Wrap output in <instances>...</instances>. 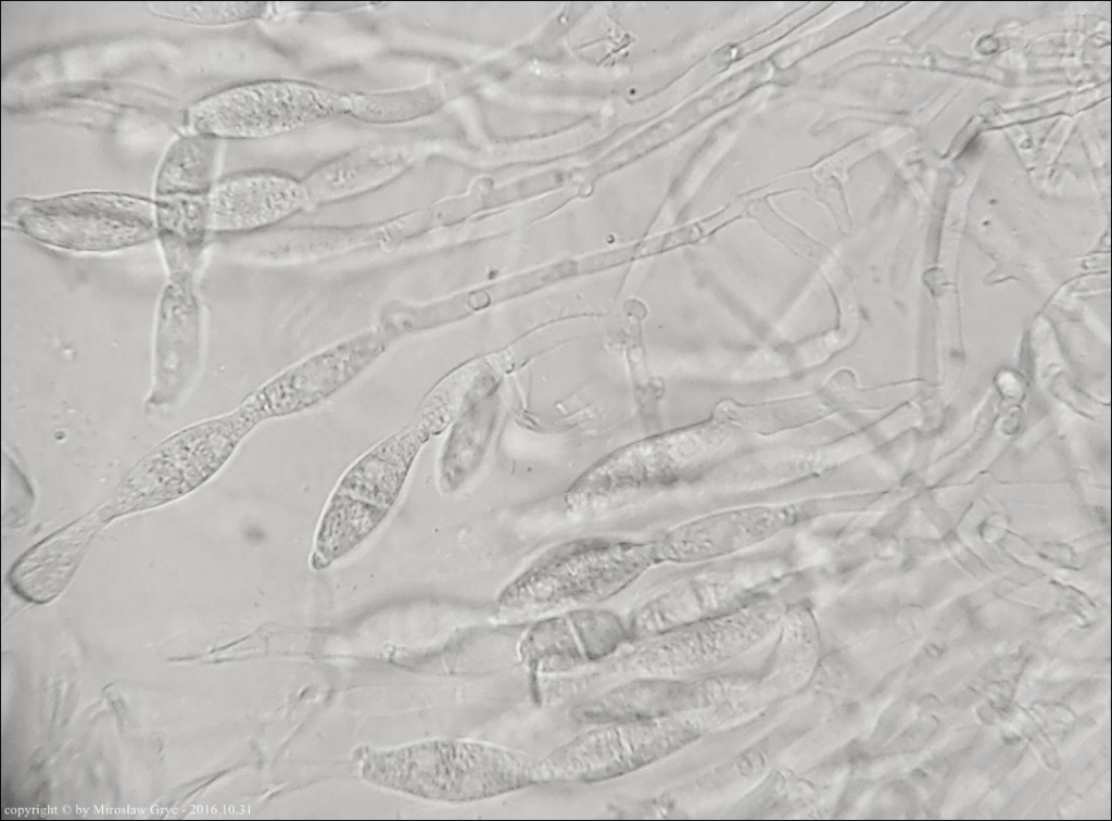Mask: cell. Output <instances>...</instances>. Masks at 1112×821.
Here are the masks:
<instances>
[{
    "instance_id": "1",
    "label": "cell",
    "mask_w": 1112,
    "mask_h": 821,
    "mask_svg": "<svg viewBox=\"0 0 1112 821\" xmlns=\"http://www.w3.org/2000/svg\"><path fill=\"white\" fill-rule=\"evenodd\" d=\"M538 758L472 740H431L393 749L366 750V781L422 799L472 803L540 784Z\"/></svg>"
},
{
    "instance_id": "2",
    "label": "cell",
    "mask_w": 1112,
    "mask_h": 821,
    "mask_svg": "<svg viewBox=\"0 0 1112 821\" xmlns=\"http://www.w3.org/2000/svg\"><path fill=\"white\" fill-rule=\"evenodd\" d=\"M654 565L653 542L571 539L540 554L500 592L497 605L517 616L592 607L621 593Z\"/></svg>"
},
{
    "instance_id": "3",
    "label": "cell",
    "mask_w": 1112,
    "mask_h": 821,
    "mask_svg": "<svg viewBox=\"0 0 1112 821\" xmlns=\"http://www.w3.org/2000/svg\"><path fill=\"white\" fill-rule=\"evenodd\" d=\"M431 434L415 420L359 457L331 493L316 530L311 565L330 566L362 544L394 507Z\"/></svg>"
},
{
    "instance_id": "4",
    "label": "cell",
    "mask_w": 1112,
    "mask_h": 821,
    "mask_svg": "<svg viewBox=\"0 0 1112 821\" xmlns=\"http://www.w3.org/2000/svg\"><path fill=\"white\" fill-rule=\"evenodd\" d=\"M15 226L41 244L75 253H113L156 238L154 199L119 191H78L10 201Z\"/></svg>"
},
{
    "instance_id": "5",
    "label": "cell",
    "mask_w": 1112,
    "mask_h": 821,
    "mask_svg": "<svg viewBox=\"0 0 1112 821\" xmlns=\"http://www.w3.org/2000/svg\"><path fill=\"white\" fill-rule=\"evenodd\" d=\"M724 439L717 426L683 428L626 444L590 466L568 488L565 503L577 514L630 505L679 481L695 460Z\"/></svg>"
},
{
    "instance_id": "6",
    "label": "cell",
    "mask_w": 1112,
    "mask_h": 821,
    "mask_svg": "<svg viewBox=\"0 0 1112 821\" xmlns=\"http://www.w3.org/2000/svg\"><path fill=\"white\" fill-rule=\"evenodd\" d=\"M345 92L294 79L235 85L191 105L193 132L217 139L257 140L293 132L345 114Z\"/></svg>"
},
{
    "instance_id": "7",
    "label": "cell",
    "mask_w": 1112,
    "mask_h": 821,
    "mask_svg": "<svg viewBox=\"0 0 1112 821\" xmlns=\"http://www.w3.org/2000/svg\"><path fill=\"white\" fill-rule=\"evenodd\" d=\"M682 727L668 719L593 725L538 758L540 784H595L628 775L677 749Z\"/></svg>"
},
{
    "instance_id": "8",
    "label": "cell",
    "mask_w": 1112,
    "mask_h": 821,
    "mask_svg": "<svg viewBox=\"0 0 1112 821\" xmlns=\"http://www.w3.org/2000/svg\"><path fill=\"white\" fill-rule=\"evenodd\" d=\"M195 278L168 277L156 307L147 406L177 402L195 379L203 352V310Z\"/></svg>"
},
{
    "instance_id": "9",
    "label": "cell",
    "mask_w": 1112,
    "mask_h": 821,
    "mask_svg": "<svg viewBox=\"0 0 1112 821\" xmlns=\"http://www.w3.org/2000/svg\"><path fill=\"white\" fill-rule=\"evenodd\" d=\"M628 642L627 622L611 610L592 606L535 621L520 640L519 655L534 672L560 673L604 661Z\"/></svg>"
},
{
    "instance_id": "10",
    "label": "cell",
    "mask_w": 1112,
    "mask_h": 821,
    "mask_svg": "<svg viewBox=\"0 0 1112 821\" xmlns=\"http://www.w3.org/2000/svg\"><path fill=\"white\" fill-rule=\"evenodd\" d=\"M391 339L378 328L321 350L254 392L268 418L307 409L343 388L387 348Z\"/></svg>"
},
{
    "instance_id": "11",
    "label": "cell",
    "mask_w": 1112,
    "mask_h": 821,
    "mask_svg": "<svg viewBox=\"0 0 1112 821\" xmlns=\"http://www.w3.org/2000/svg\"><path fill=\"white\" fill-rule=\"evenodd\" d=\"M309 206L302 179L268 168L232 173L216 180L208 194L210 233L262 230Z\"/></svg>"
},
{
    "instance_id": "12",
    "label": "cell",
    "mask_w": 1112,
    "mask_h": 821,
    "mask_svg": "<svg viewBox=\"0 0 1112 821\" xmlns=\"http://www.w3.org/2000/svg\"><path fill=\"white\" fill-rule=\"evenodd\" d=\"M789 507H746L683 523L653 541L656 565L722 557L778 534L795 520Z\"/></svg>"
},
{
    "instance_id": "13",
    "label": "cell",
    "mask_w": 1112,
    "mask_h": 821,
    "mask_svg": "<svg viewBox=\"0 0 1112 821\" xmlns=\"http://www.w3.org/2000/svg\"><path fill=\"white\" fill-rule=\"evenodd\" d=\"M420 150L409 142H369L313 169L302 181L312 205L354 198L383 187L412 169Z\"/></svg>"
},
{
    "instance_id": "14",
    "label": "cell",
    "mask_w": 1112,
    "mask_h": 821,
    "mask_svg": "<svg viewBox=\"0 0 1112 821\" xmlns=\"http://www.w3.org/2000/svg\"><path fill=\"white\" fill-rule=\"evenodd\" d=\"M98 511L54 532L24 554L9 574L12 589L25 601L47 604L67 586L98 529Z\"/></svg>"
},
{
    "instance_id": "15",
    "label": "cell",
    "mask_w": 1112,
    "mask_h": 821,
    "mask_svg": "<svg viewBox=\"0 0 1112 821\" xmlns=\"http://www.w3.org/2000/svg\"><path fill=\"white\" fill-rule=\"evenodd\" d=\"M439 457L438 483L445 493L463 488L482 464L494 430L496 403L472 387Z\"/></svg>"
},
{
    "instance_id": "16",
    "label": "cell",
    "mask_w": 1112,
    "mask_h": 821,
    "mask_svg": "<svg viewBox=\"0 0 1112 821\" xmlns=\"http://www.w3.org/2000/svg\"><path fill=\"white\" fill-rule=\"evenodd\" d=\"M156 239L168 277L195 278L208 228V195L154 199Z\"/></svg>"
},
{
    "instance_id": "17",
    "label": "cell",
    "mask_w": 1112,
    "mask_h": 821,
    "mask_svg": "<svg viewBox=\"0 0 1112 821\" xmlns=\"http://www.w3.org/2000/svg\"><path fill=\"white\" fill-rule=\"evenodd\" d=\"M219 139L193 132L168 147L155 178V198L207 197L216 182Z\"/></svg>"
},
{
    "instance_id": "18",
    "label": "cell",
    "mask_w": 1112,
    "mask_h": 821,
    "mask_svg": "<svg viewBox=\"0 0 1112 821\" xmlns=\"http://www.w3.org/2000/svg\"><path fill=\"white\" fill-rule=\"evenodd\" d=\"M345 114L370 124H400L426 115L432 105L427 88L345 92Z\"/></svg>"
},
{
    "instance_id": "19",
    "label": "cell",
    "mask_w": 1112,
    "mask_h": 821,
    "mask_svg": "<svg viewBox=\"0 0 1112 821\" xmlns=\"http://www.w3.org/2000/svg\"><path fill=\"white\" fill-rule=\"evenodd\" d=\"M154 17L194 26H230L260 18L267 10L264 2H148Z\"/></svg>"
}]
</instances>
